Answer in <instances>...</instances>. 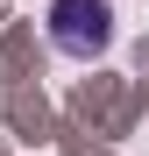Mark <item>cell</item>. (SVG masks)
I'll use <instances>...</instances> for the list:
<instances>
[{"mask_svg": "<svg viewBox=\"0 0 149 156\" xmlns=\"http://www.w3.org/2000/svg\"><path fill=\"white\" fill-rule=\"evenodd\" d=\"M50 43H57L64 57L92 64L99 50L114 43V7L107 0H50Z\"/></svg>", "mask_w": 149, "mask_h": 156, "instance_id": "6da1fadb", "label": "cell"}]
</instances>
